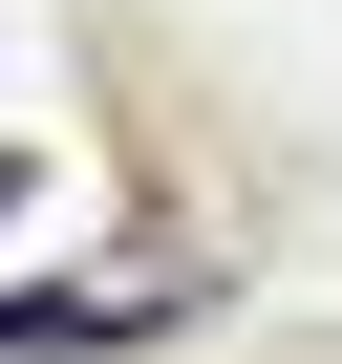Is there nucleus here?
<instances>
[{
    "label": "nucleus",
    "mask_w": 342,
    "mask_h": 364,
    "mask_svg": "<svg viewBox=\"0 0 342 364\" xmlns=\"http://www.w3.org/2000/svg\"><path fill=\"white\" fill-rule=\"evenodd\" d=\"M171 321H193V279H0V364H107Z\"/></svg>",
    "instance_id": "1"
}]
</instances>
